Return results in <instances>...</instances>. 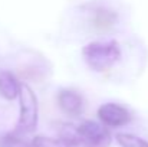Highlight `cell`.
I'll list each match as a JSON object with an SVG mask.
<instances>
[{
	"label": "cell",
	"instance_id": "obj_5",
	"mask_svg": "<svg viewBox=\"0 0 148 147\" xmlns=\"http://www.w3.org/2000/svg\"><path fill=\"white\" fill-rule=\"evenodd\" d=\"M58 104L60 110L68 115H79L84 110V99L82 97L72 90H60L58 94Z\"/></svg>",
	"mask_w": 148,
	"mask_h": 147
},
{
	"label": "cell",
	"instance_id": "obj_7",
	"mask_svg": "<svg viewBox=\"0 0 148 147\" xmlns=\"http://www.w3.org/2000/svg\"><path fill=\"white\" fill-rule=\"evenodd\" d=\"M116 22V16L115 13L106 10V9H98L95 10L94 14V26L99 30H106L109 28H112Z\"/></svg>",
	"mask_w": 148,
	"mask_h": 147
},
{
	"label": "cell",
	"instance_id": "obj_10",
	"mask_svg": "<svg viewBox=\"0 0 148 147\" xmlns=\"http://www.w3.org/2000/svg\"><path fill=\"white\" fill-rule=\"evenodd\" d=\"M32 143L35 147H68L60 139H52V137H45V136L35 137Z\"/></svg>",
	"mask_w": 148,
	"mask_h": 147
},
{
	"label": "cell",
	"instance_id": "obj_2",
	"mask_svg": "<svg viewBox=\"0 0 148 147\" xmlns=\"http://www.w3.org/2000/svg\"><path fill=\"white\" fill-rule=\"evenodd\" d=\"M19 102H20V115L12 133L16 136L30 134L38 127V98L32 91V88L26 84H20Z\"/></svg>",
	"mask_w": 148,
	"mask_h": 147
},
{
	"label": "cell",
	"instance_id": "obj_9",
	"mask_svg": "<svg viewBox=\"0 0 148 147\" xmlns=\"http://www.w3.org/2000/svg\"><path fill=\"white\" fill-rule=\"evenodd\" d=\"M0 147H35L33 143H29L22 139V136H16L13 133L4 134L0 137Z\"/></svg>",
	"mask_w": 148,
	"mask_h": 147
},
{
	"label": "cell",
	"instance_id": "obj_4",
	"mask_svg": "<svg viewBox=\"0 0 148 147\" xmlns=\"http://www.w3.org/2000/svg\"><path fill=\"white\" fill-rule=\"evenodd\" d=\"M98 117L106 127H122L131 120L128 110L114 102L102 104L98 108Z\"/></svg>",
	"mask_w": 148,
	"mask_h": 147
},
{
	"label": "cell",
	"instance_id": "obj_6",
	"mask_svg": "<svg viewBox=\"0 0 148 147\" xmlns=\"http://www.w3.org/2000/svg\"><path fill=\"white\" fill-rule=\"evenodd\" d=\"M20 82L16 79V77L9 71L0 72V95L9 101H13L19 97Z\"/></svg>",
	"mask_w": 148,
	"mask_h": 147
},
{
	"label": "cell",
	"instance_id": "obj_3",
	"mask_svg": "<svg viewBox=\"0 0 148 147\" xmlns=\"http://www.w3.org/2000/svg\"><path fill=\"white\" fill-rule=\"evenodd\" d=\"M81 144L84 147H106L111 141L108 128L97 121L88 120L76 127Z\"/></svg>",
	"mask_w": 148,
	"mask_h": 147
},
{
	"label": "cell",
	"instance_id": "obj_8",
	"mask_svg": "<svg viewBox=\"0 0 148 147\" xmlns=\"http://www.w3.org/2000/svg\"><path fill=\"white\" fill-rule=\"evenodd\" d=\"M116 141L121 147H148V141L130 133H119L116 134Z\"/></svg>",
	"mask_w": 148,
	"mask_h": 147
},
{
	"label": "cell",
	"instance_id": "obj_1",
	"mask_svg": "<svg viewBox=\"0 0 148 147\" xmlns=\"http://www.w3.org/2000/svg\"><path fill=\"white\" fill-rule=\"evenodd\" d=\"M82 56L92 71L103 72L119 61L121 49L116 41L91 42L82 48Z\"/></svg>",
	"mask_w": 148,
	"mask_h": 147
}]
</instances>
